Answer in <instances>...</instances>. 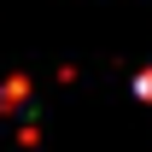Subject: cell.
<instances>
[{"label":"cell","mask_w":152,"mask_h":152,"mask_svg":"<svg viewBox=\"0 0 152 152\" xmlns=\"http://www.w3.org/2000/svg\"><path fill=\"white\" fill-rule=\"evenodd\" d=\"M134 94H140V99H152V70H140V76H134Z\"/></svg>","instance_id":"1"}]
</instances>
